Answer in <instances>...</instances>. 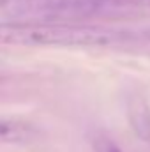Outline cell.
I'll use <instances>...</instances> for the list:
<instances>
[{
	"instance_id": "cell-1",
	"label": "cell",
	"mask_w": 150,
	"mask_h": 152,
	"mask_svg": "<svg viewBox=\"0 0 150 152\" xmlns=\"http://www.w3.org/2000/svg\"><path fill=\"white\" fill-rule=\"evenodd\" d=\"M131 39L129 32L64 21H0V46H110Z\"/></svg>"
},
{
	"instance_id": "cell-2",
	"label": "cell",
	"mask_w": 150,
	"mask_h": 152,
	"mask_svg": "<svg viewBox=\"0 0 150 152\" xmlns=\"http://www.w3.org/2000/svg\"><path fill=\"white\" fill-rule=\"evenodd\" d=\"M125 9L124 0H0V21H78Z\"/></svg>"
},
{
	"instance_id": "cell-3",
	"label": "cell",
	"mask_w": 150,
	"mask_h": 152,
	"mask_svg": "<svg viewBox=\"0 0 150 152\" xmlns=\"http://www.w3.org/2000/svg\"><path fill=\"white\" fill-rule=\"evenodd\" d=\"M37 127L32 122L14 118V117H0V143L20 145L36 140Z\"/></svg>"
},
{
	"instance_id": "cell-4",
	"label": "cell",
	"mask_w": 150,
	"mask_h": 152,
	"mask_svg": "<svg viewBox=\"0 0 150 152\" xmlns=\"http://www.w3.org/2000/svg\"><path fill=\"white\" fill-rule=\"evenodd\" d=\"M129 122L136 136L143 142H150V108L143 99H133L129 103Z\"/></svg>"
},
{
	"instance_id": "cell-5",
	"label": "cell",
	"mask_w": 150,
	"mask_h": 152,
	"mask_svg": "<svg viewBox=\"0 0 150 152\" xmlns=\"http://www.w3.org/2000/svg\"><path fill=\"white\" fill-rule=\"evenodd\" d=\"M94 151L95 152H122V149L111 142L110 138H104V136H97L94 140Z\"/></svg>"
},
{
	"instance_id": "cell-6",
	"label": "cell",
	"mask_w": 150,
	"mask_h": 152,
	"mask_svg": "<svg viewBox=\"0 0 150 152\" xmlns=\"http://www.w3.org/2000/svg\"><path fill=\"white\" fill-rule=\"evenodd\" d=\"M124 5L125 9H134V7L150 9V0H124Z\"/></svg>"
},
{
	"instance_id": "cell-7",
	"label": "cell",
	"mask_w": 150,
	"mask_h": 152,
	"mask_svg": "<svg viewBox=\"0 0 150 152\" xmlns=\"http://www.w3.org/2000/svg\"><path fill=\"white\" fill-rule=\"evenodd\" d=\"M145 36H147V37L150 39V30H147V32H145Z\"/></svg>"
}]
</instances>
